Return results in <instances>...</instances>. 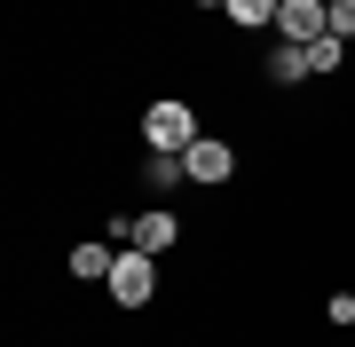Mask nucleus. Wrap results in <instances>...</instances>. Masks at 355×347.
Returning <instances> with one entry per match:
<instances>
[{"label": "nucleus", "instance_id": "obj_1", "mask_svg": "<svg viewBox=\"0 0 355 347\" xmlns=\"http://www.w3.org/2000/svg\"><path fill=\"white\" fill-rule=\"evenodd\" d=\"M142 142H150V150H190L198 142V111L190 103H150L142 111Z\"/></svg>", "mask_w": 355, "mask_h": 347}, {"label": "nucleus", "instance_id": "obj_2", "mask_svg": "<svg viewBox=\"0 0 355 347\" xmlns=\"http://www.w3.org/2000/svg\"><path fill=\"white\" fill-rule=\"evenodd\" d=\"M158 253H142V244H127V253H119V269H111V300L119 308H142V300L158 292V269H150Z\"/></svg>", "mask_w": 355, "mask_h": 347}, {"label": "nucleus", "instance_id": "obj_3", "mask_svg": "<svg viewBox=\"0 0 355 347\" xmlns=\"http://www.w3.org/2000/svg\"><path fill=\"white\" fill-rule=\"evenodd\" d=\"M277 32L292 39V48L324 39V32H331V0H284V8H277Z\"/></svg>", "mask_w": 355, "mask_h": 347}, {"label": "nucleus", "instance_id": "obj_4", "mask_svg": "<svg viewBox=\"0 0 355 347\" xmlns=\"http://www.w3.org/2000/svg\"><path fill=\"white\" fill-rule=\"evenodd\" d=\"M182 174H190V181H229V174H237V150H229L221 134H198L190 150H182Z\"/></svg>", "mask_w": 355, "mask_h": 347}, {"label": "nucleus", "instance_id": "obj_5", "mask_svg": "<svg viewBox=\"0 0 355 347\" xmlns=\"http://www.w3.org/2000/svg\"><path fill=\"white\" fill-rule=\"evenodd\" d=\"M111 269H119L111 244H87V237L71 244V276H79V284H111Z\"/></svg>", "mask_w": 355, "mask_h": 347}, {"label": "nucleus", "instance_id": "obj_6", "mask_svg": "<svg viewBox=\"0 0 355 347\" xmlns=\"http://www.w3.org/2000/svg\"><path fill=\"white\" fill-rule=\"evenodd\" d=\"M174 237H182V221L166 213V206H150V213L135 221V244H142V253H166V244H174Z\"/></svg>", "mask_w": 355, "mask_h": 347}, {"label": "nucleus", "instance_id": "obj_7", "mask_svg": "<svg viewBox=\"0 0 355 347\" xmlns=\"http://www.w3.org/2000/svg\"><path fill=\"white\" fill-rule=\"evenodd\" d=\"M292 79H308V48H268V87H292Z\"/></svg>", "mask_w": 355, "mask_h": 347}, {"label": "nucleus", "instance_id": "obj_8", "mask_svg": "<svg viewBox=\"0 0 355 347\" xmlns=\"http://www.w3.org/2000/svg\"><path fill=\"white\" fill-rule=\"evenodd\" d=\"M221 8H229V24L261 32V24H277V8H284V0H221Z\"/></svg>", "mask_w": 355, "mask_h": 347}, {"label": "nucleus", "instance_id": "obj_9", "mask_svg": "<svg viewBox=\"0 0 355 347\" xmlns=\"http://www.w3.org/2000/svg\"><path fill=\"white\" fill-rule=\"evenodd\" d=\"M142 174H150V190H174V181H190V174H182V150H150V158H142Z\"/></svg>", "mask_w": 355, "mask_h": 347}, {"label": "nucleus", "instance_id": "obj_10", "mask_svg": "<svg viewBox=\"0 0 355 347\" xmlns=\"http://www.w3.org/2000/svg\"><path fill=\"white\" fill-rule=\"evenodd\" d=\"M340 55H347V39H340V32L308 39V71H340Z\"/></svg>", "mask_w": 355, "mask_h": 347}, {"label": "nucleus", "instance_id": "obj_11", "mask_svg": "<svg viewBox=\"0 0 355 347\" xmlns=\"http://www.w3.org/2000/svg\"><path fill=\"white\" fill-rule=\"evenodd\" d=\"M331 32H340V39H355V0H331Z\"/></svg>", "mask_w": 355, "mask_h": 347}, {"label": "nucleus", "instance_id": "obj_12", "mask_svg": "<svg viewBox=\"0 0 355 347\" xmlns=\"http://www.w3.org/2000/svg\"><path fill=\"white\" fill-rule=\"evenodd\" d=\"M324 308H331V323H355V292H331Z\"/></svg>", "mask_w": 355, "mask_h": 347}, {"label": "nucleus", "instance_id": "obj_13", "mask_svg": "<svg viewBox=\"0 0 355 347\" xmlns=\"http://www.w3.org/2000/svg\"><path fill=\"white\" fill-rule=\"evenodd\" d=\"M198 8H221V0H198Z\"/></svg>", "mask_w": 355, "mask_h": 347}]
</instances>
